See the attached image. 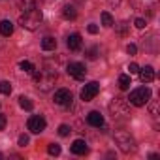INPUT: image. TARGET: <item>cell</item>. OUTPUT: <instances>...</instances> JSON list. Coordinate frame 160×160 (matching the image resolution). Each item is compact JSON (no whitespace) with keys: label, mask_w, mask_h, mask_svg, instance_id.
I'll use <instances>...</instances> for the list:
<instances>
[{"label":"cell","mask_w":160,"mask_h":160,"mask_svg":"<svg viewBox=\"0 0 160 160\" xmlns=\"http://www.w3.org/2000/svg\"><path fill=\"white\" fill-rule=\"evenodd\" d=\"M43 21V13L42 10L38 8H32V10H25L19 17V25L25 28V30H36Z\"/></svg>","instance_id":"6da1fadb"},{"label":"cell","mask_w":160,"mask_h":160,"mask_svg":"<svg viewBox=\"0 0 160 160\" xmlns=\"http://www.w3.org/2000/svg\"><path fill=\"white\" fill-rule=\"evenodd\" d=\"M32 75H34V83H36V87H38L42 92L51 91L53 85H55V81H57V72H53V70H40V72L34 70Z\"/></svg>","instance_id":"7a4b0ae2"},{"label":"cell","mask_w":160,"mask_h":160,"mask_svg":"<svg viewBox=\"0 0 160 160\" xmlns=\"http://www.w3.org/2000/svg\"><path fill=\"white\" fill-rule=\"evenodd\" d=\"M151 100V89L149 87H139V89H134L128 96V102L136 108H143L145 104H149Z\"/></svg>","instance_id":"3957f363"},{"label":"cell","mask_w":160,"mask_h":160,"mask_svg":"<svg viewBox=\"0 0 160 160\" xmlns=\"http://www.w3.org/2000/svg\"><path fill=\"white\" fill-rule=\"evenodd\" d=\"M115 141H117V145L121 147L122 152H132V151L136 149V141H134V138H132L128 132H124V130L115 132Z\"/></svg>","instance_id":"277c9868"},{"label":"cell","mask_w":160,"mask_h":160,"mask_svg":"<svg viewBox=\"0 0 160 160\" xmlns=\"http://www.w3.org/2000/svg\"><path fill=\"white\" fill-rule=\"evenodd\" d=\"M66 72H68L70 77L75 79V81H83V79H85V73H87V68H85L83 62H70L68 68H66Z\"/></svg>","instance_id":"5b68a950"},{"label":"cell","mask_w":160,"mask_h":160,"mask_svg":"<svg viewBox=\"0 0 160 160\" xmlns=\"http://www.w3.org/2000/svg\"><path fill=\"white\" fill-rule=\"evenodd\" d=\"M45 126H47V122H45V119H43L42 115H32V117L28 119V122H27V128H28L32 134H42V132L45 130Z\"/></svg>","instance_id":"8992f818"},{"label":"cell","mask_w":160,"mask_h":160,"mask_svg":"<svg viewBox=\"0 0 160 160\" xmlns=\"http://www.w3.org/2000/svg\"><path fill=\"white\" fill-rule=\"evenodd\" d=\"M72 100H73V96H72V92L68 89H58L55 92V96H53V102L57 106H64V108H70L72 106Z\"/></svg>","instance_id":"52a82bcc"},{"label":"cell","mask_w":160,"mask_h":160,"mask_svg":"<svg viewBox=\"0 0 160 160\" xmlns=\"http://www.w3.org/2000/svg\"><path fill=\"white\" fill-rule=\"evenodd\" d=\"M98 92H100V85H98L96 81H91V83H87V85L81 89V100H83V102H91Z\"/></svg>","instance_id":"ba28073f"},{"label":"cell","mask_w":160,"mask_h":160,"mask_svg":"<svg viewBox=\"0 0 160 160\" xmlns=\"http://www.w3.org/2000/svg\"><path fill=\"white\" fill-rule=\"evenodd\" d=\"M66 45H68L70 51H79V49L83 47V40H81V36H79V34H70Z\"/></svg>","instance_id":"9c48e42d"},{"label":"cell","mask_w":160,"mask_h":160,"mask_svg":"<svg viewBox=\"0 0 160 160\" xmlns=\"http://www.w3.org/2000/svg\"><path fill=\"white\" fill-rule=\"evenodd\" d=\"M139 79H141V83H151L154 81V68L152 66H145V68H139Z\"/></svg>","instance_id":"30bf717a"},{"label":"cell","mask_w":160,"mask_h":160,"mask_svg":"<svg viewBox=\"0 0 160 160\" xmlns=\"http://www.w3.org/2000/svg\"><path fill=\"white\" fill-rule=\"evenodd\" d=\"M87 122H89L91 126L100 128V126H104V117L100 115V111H91V113L87 115Z\"/></svg>","instance_id":"8fae6325"},{"label":"cell","mask_w":160,"mask_h":160,"mask_svg":"<svg viewBox=\"0 0 160 160\" xmlns=\"http://www.w3.org/2000/svg\"><path fill=\"white\" fill-rule=\"evenodd\" d=\"M72 152L73 154H87L89 152V147H87V143L83 139H75L72 143Z\"/></svg>","instance_id":"7c38bea8"},{"label":"cell","mask_w":160,"mask_h":160,"mask_svg":"<svg viewBox=\"0 0 160 160\" xmlns=\"http://www.w3.org/2000/svg\"><path fill=\"white\" fill-rule=\"evenodd\" d=\"M0 34H2L4 38H10L13 34V23L4 19V21H0Z\"/></svg>","instance_id":"4fadbf2b"},{"label":"cell","mask_w":160,"mask_h":160,"mask_svg":"<svg viewBox=\"0 0 160 160\" xmlns=\"http://www.w3.org/2000/svg\"><path fill=\"white\" fill-rule=\"evenodd\" d=\"M42 49H43V51H55V49H57V40H55L53 36H45V38L42 40Z\"/></svg>","instance_id":"5bb4252c"},{"label":"cell","mask_w":160,"mask_h":160,"mask_svg":"<svg viewBox=\"0 0 160 160\" xmlns=\"http://www.w3.org/2000/svg\"><path fill=\"white\" fill-rule=\"evenodd\" d=\"M62 17H64V19H68V21H73V19L77 17L75 8H73L72 4H66V6L62 8Z\"/></svg>","instance_id":"9a60e30c"},{"label":"cell","mask_w":160,"mask_h":160,"mask_svg":"<svg viewBox=\"0 0 160 160\" xmlns=\"http://www.w3.org/2000/svg\"><path fill=\"white\" fill-rule=\"evenodd\" d=\"M130 85H132V81H130V75H126V73L119 75V89H121V91H126V89H130Z\"/></svg>","instance_id":"2e32d148"},{"label":"cell","mask_w":160,"mask_h":160,"mask_svg":"<svg viewBox=\"0 0 160 160\" xmlns=\"http://www.w3.org/2000/svg\"><path fill=\"white\" fill-rule=\"evenodd\" d=\"M42 0H19V6L23 10H32V8H38Z\"/></svg>","instance_id":"e0dca14e"},{"label":"cell","mask_w":160,"mask_h":160,"mask_svg":"<svg viewBox=\"0 0 160 160\" xmlns=\"http://www.w3.org/2000/svg\"><path fill=\"white\" fill-rule=\"evenodd\" d=\"M19 106H21L25 111H32V108H34V102H32L30 98H27V96H19Z\"/></svg>","instance_id":"ac0fdd59"},{"label":"cell","mask_w":160,"mask_h":160,"mask_svg":"<svg viewBox=\"0 0 160 160\" xmlns=\"http://www.w3.org/2000/svg\"><path fill=\"white\" fill-rule=\"evenodd\" d=\"M102 25H104L106 28H111V27L115 25V21H113V17H111L109 12H102Z\"/></svg>","instance_id":"d6986e66"},{"label":"cell","mask_w":160,"mask_h":160,"mask_svg":"<svg viewBox=\"0 0 160 160\" xmlns=\"http://www.w3.org/2000/svg\"><path fill=\"white\" fill-rule=\"evenodd\" d=\"M19 68H21L23 72H27V73H34V70H36L30 60H21V62H19Z\"/></svg>","instance_id":"ffe728a7"},{"label":"cell","mask_w":160,"mask_h":160,"mask_svg":"<svg viewBox=\"0 0 160 160\" xmlns=\"http://www.w3.org/2000/svg\"><path fill=\"white\" fill-rule=\"evenodd\" d=\"M0 94H6V96L12 94V83L10 81H0Z\"/></svg>","instance_id":"44dd1931"},{"label":"cell","mask_w":160,"mask_h":160,"mask_svg":"<svg viewBox=\"0 0 160 160\" xmlns=\"http://www.w3.org/2000/svg\"><path fill=\"white\" fill-rule=\"evenodd\" d=\"M47 152H49L51 156H58V154H60V145H57V143H49Z\"/></svg>","instance_id":"7402d4cb"},{"label":"cell","mask_w":160,"mask_h":160,"mask_svg":"<svg viewBox=\"0 0 160 160\" xmlns=\"http://www.w3.org/2000/svg\"><path fill=\"white\" fill-rule=\"evenodd\" d=\"M117 32H119V34H126V32H128V23H124V21L119 23V25H117Z\"/></svg>","instance_id":"603a6c76"},{"label":"cell","mask_w":160,"mask_h":160,"mask_svg":"<svg viewBox=\"0 0 160 160\" xmlns=\"http://www.w3.org/2000/svg\"><path fill=\"white\" fill-rule=\"evenodd\" d=\"M70 132H72V130H70V126H68V124H60V126H58V134H60L62 138H64V136H68Z\"/></svg>","instance_id":"cb8c5ba5"},{"label":"cell","mask_w":160,"mask_h":160,"mask_svg":"<svg viewBox=\"0 0 160 160\" xmlns=\"http://www.w3.org/2000/svg\"><path fill=\"white\" fill-rule=\"evenodd\" d=\"M28 141H30V139H28V136H27V134H21V136H19V147H27V145H28Z\"/></svg>","instance_id":"d4e9b609"},{"label":"cell","mask_w":160,"mask_h":160,"mask_svg":"<svg viewBox=\"0 0 160 160\" xmlns=\"http://www.w3.org/2000/svg\"><path fill=\"white\" fill-rule=\"evenodd\" d=\"M87 57H89L91 60H94V58L98 57V49H96V47H92V49H89V51H87Z\"/></svg>","instance_id":"484cf974"},{"label":"cell","mask_w":160,"mask_h":160,"mask_svg":"<svg viewBox=\"0 0 160 160\" xmlns=\"http://www.w3.org/2000/svg\"><path fill=\"white\" fill-rule=\"evenodd\" d=\"M134 25H136V28H145V19H141V17H138L136 21H134Z\"/></svg>","instance_id":"4316f807"},{"label":"cell","mask_w":160,"mask_h":160,"mask_svg":"<svg viewBox=\"0 0 160 160\" xmlns=\"http://www.w3.org/2000/svg\"><path fill=\"white\" fill-rule=\"evenodd\" d=\"M126 53H128V55H136V53H138V47H136L134 43H128V45H126Z\"/></svg>","instance_id":"83f0119b"},{"label":"cell","mask_w":160,"mask_h":160,"mask_svg":"<svg viewBox=\"0 0 160 160\" xmlns=\"http://www.w3.org/2000/svg\"><path fill=\"white\" fill-rule=\"evenodd\" d=\"M87 30H89L91 34H98V30H100V28H98V25H94V23H91V25L87 27Z\"/></svg>","instance_id":"f1b7e54d"},{"label":"cell","mask_w":160,"mask_h":160,"mask_svg":"<svg viewBox=\"0 0 160 160\" xmlns=\"http://www.w3.org/2000/svg\"><path fill=\"white\" fill-rule=\"evenodd\" d=\"M6 122H8L6 115H4V113H0V130H4V128H6Z\"/></svg>","instance_id":"f546056e"},{"label":"cell","mask_w":160,"mask_h":160,"mask_svg":"<svg viewBox=\"0 0 160 160\" xmlns=\"http://www.w3.org/2000/svg\"><path fill=\"white\" fill-rule=\"evenodd\" d=\"M128 70H130V73H138V72H139V66H138L136 62H132V64L128 66Z\"/></svg>","instance_id":"4dcf8cb0"},{"label":"cell","mask_w":160,"mask_h":160,"mask_svg":"<svg viewBox=\"0 0 160 160\" xmlns=\"http://www.w3.org/2000/svg\"><path fill=\"white\" fill-rule=\"evenodd\" d=\"M156 109H158V104L154 102V104L151 106V115H152V117H158V113H156Z\"/></svg>","instance_id":"1f68e13d"},{"label":"cell","mask_w":160,"mask_h":160,"mask_svg":"<svg viewBox=\"0 0 160 160\" xmlns=\"http://www.w3.org/2000/svg\"><path fill=\"white\" fill-rule=\"evenodd\" d=\"M119 2H121V0H108L109 6H119Z\"/></svg>","instance_id":"d6a6232c"},{"label":"cell","mask_w":160,"mask_h":160,"mask_svg":"<svg viewBox=\"0 0 160 160\" xmlns=\"http://www.w3.org/2000/svg\"><path fill=\"white\" fill-rule=\"evenodd\" d=\"M0 158H2V152H0Z\"/></svg>","instance_id":"836d02e7"}]
</instances>
